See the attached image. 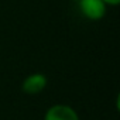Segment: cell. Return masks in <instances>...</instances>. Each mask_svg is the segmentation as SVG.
Instances as JSON below:
<instances>
[{"label": "cell", "mask_w": 120, "mask_h": 120, "mask_svg": "<svg viewBox=\"0 0 120 120\" xmlns=\"http://www.w3.org/2000/svg\"><path fill=\"white\" fill-rule=\"evenodd\" d=\"M45 86V76L44 75H31L23 83V90L26 93H38Z\"/></svg>", "instance_id": "cell-3"}, {"label": "cell", "mask_w": 120, "mask_h": 120, "mask_svg": "<svg viewBox=\"0 0 120 120\" xmlns=\"http://www.w3.org/2000/svg\"><path fill=\"white\" fill-rule=\"evenodd\" d=\"M45 120H78L76 113L68 106H54L48 110Z\"/></svg>", "instance_id": "cell-2"}, {"label": "cell", "mask_w": 120, "mask_h": 120, "mask_svg": "<svg viewBox=\"0 0 120 120\" xmlns=\"http://www.w3.org/2000/svg\"><path fill=\"white\" fill-rule=\"evenodd\" d=\"M102 2H107V3H110V4H117L120 0H102Z\"/></svg>", "instance_id": "cell-4"}, {"label": "cell", "mask_w": 120, "mask_h": 120, "mask_svg": "<svg viewBox=\"0 0 120 120\" xmlns=\"http://www.w3.org/2000/svg\"><path fill=\"white\" fill-rule=\"evenodd\" d=\"M81 10L89 19H100L105 13L102 0H81Z\"/></svg>", "instance_id": "cell-1"}]
</instances>
